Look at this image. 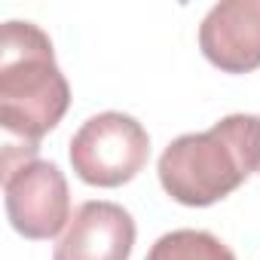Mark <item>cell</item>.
Wrapping results in <instances>:
<instances>
[{
    "instance_id": "obj_1",
    "label": "cell",
    "mask_w": 260,
    "mask_h": 260,
    "mask_svg": "<svg viewBox=\"0 0 260 260\" xmlns=\"http://www.w3.org/2000/svg\"><path fill=\"white\" fill-rule=\"evenodd\" d=\"M162 190L190 208H205L226 199L260 172V116L230 113L208 132L175 138L159 156Z\"/></svg>"
},
{
    "instance_id": "obj_2",
    "label": "cell",
    "mask_w": 260,
    "mask_h": 260,
    "mask_svg": "<svg viewBox=\"0 0 260 260\" xmlns=\"http://www.w3.org/2000/svg\"><path fill=\"white\" fill-rule=\"evenodd\" d=\"M71 86L55 64L52 40L34 22H7L0 31V125L4 135L37 141L68 113Z\"/></svg>"
},
{
    "instance_id": "obj_3",
    "label": "cell",
    "mask_w": 260,
    "mask_h": 260,
    "mask_svg": "<svg viewBox=\"0 0 260 260\" xmlns=\"http://www.w3.org/2000/svg\"><path fill=\"white\" fill-rule=\"evenodd\" d=\"M150 159L147 128L128 113L104 110L89 116L71 138V166L92 187L128 184Z\"/></svg>"
},
{
    "instance_id": "obj_4",
    "label": "cell",
    "mask_w": 260,
    "mask_h": 260,
    "mask_svg": "<svg viewBox=\"0 0 260 260\" xmlns=\"http://www.w3.org/2000/svg\"><path fill=\"white\" fill-rule=\"evenodd\" d=\"M7 217L25 239H52L71 223V193L61 169L46 159H31L4 175Z\"/></svg>"
},
{
    "instance_id": "obj_5",
    "label": "cell",
    "mask_w": 260,
    "mask_h": 260,
    "mask_svg": "<svg viewBox=\"0 0 260 260\" xmlns=\"http://www.w3.org/2000/svg\"><path fill=\"white\" fill-rule=\"evenodd\" d=\"M135 233V220L122 205L92 199L74 211L52 260H128Z\"/></svg>"
},
{
    "instance_id": "obj_6",
    "label": "cell",
    "mask_w": 260,
    "mask_h": 260,
    "mask_svg": "<svg viewBox=\"0 0 260 260\" xmlns=\"http://www.w3.org/2000/svg\"><path fill=\"white\" fill-rule=\"evenodd\" d=\"M202 55L223 74L260 68V0H223L199 25Z\"/></svg>"
},
{
    "instance_id": "obj_7",
    "label": "cell",
    "mask_w": 260,
    "mask_h": 260,
    "mask_svg": "<svg viewBox=\"0 0 260 260\" xmlns=\"http://www.w3.org/2000/svg\"><path fill=\"white\" fill-rule=\"evenodd\" d=\"M144 260H236V254L205 230H172L153 242Z\"/></svg>"
}]
</instances>
